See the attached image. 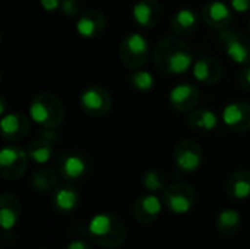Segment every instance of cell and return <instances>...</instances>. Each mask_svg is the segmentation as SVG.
Segmentation results:
<instances>
[{
  "instance_id": "cell-7",
  "label": "cell",
  "mask_w": 250,
  "mask_h": 249,
  "mask_svg": "<svg viewBox=\"0 0 250 249\" xmlns=\"http://www.w3.org/2000/svg\"><path fill=\"white\" fill-rule=\"evenodd\" d=\"M81 109L92 117H101L111 110V97L108 91L100 85H89L79 95Z\"/></svg>"
},
{
  "instance_id": "cell-1",
  "label": "cell",
  "mask_w": 250,
  "mask_h": 249,
  "mask_svg": "<svg viewBox=\"0 0 250 249\" xmlns=\"http://www.w3.org/2000/svg\"><path fill=\"white\" fill-rule=\"evenodd\" d=\"M154 60L160 72L167 75H183L193 65V53L183 40L168 37L157 43Z\"/></svg>"
},
{
  "instance_id": "cell-23",
  "label": "cell",
  "mask_w": 250,
  "mask_h": 249,
  "mask_svg": "<svg viewBox=\"0 0 250 249\" xmlns=\"http://www.w3.org/2000/svg\"><path fill=\"white\" fill-rule=\"evenodd\" d=\"M188 123L195 132H211L218 126V116L209 109H195L188 119Z\"/></svg>"
},
{
  "instance_id": "cell-15",
  "label": "cell",
  "mask_w": 250,
  "mask_h": 249,
  "mask_svg": "<svg viewBox=\"0 0 250 249\" xmlns=\"http://www.w3.org/2000/svg\"><path fill=\"white\" fill-rule=\"evenodd\" d=\"M107 25V19L105 16L100 12V10H86L83 12L76 22V31L82 38L91 40V38H97L103 34V31L105 29Z\"/></svg>"
},
{
  "instance_id": "cell-26",
  "label": "cell",
  "mask_w": 250,
  "mask_h": 249,
  "mask_svg": "<svg viewBox=\"0 0 250 249\" xmlns=\"http://www.w3.org/2000/svg\"><path fill=\"white\" fill-rule=\"evenodd\" d=\"M28 156L29 160L34 161L35 164L44 166L50 161V158L53 157V144L48 138H41L34 141L29 147H28Z\"/></svg>"
},
{
  "instance_id": "cell-28",
  "label": "cell",
  "mask_w": 250,
  "mask_h": 249,
  "mask_svg": "<svg viewBox=\"0 0 250 249\" xmlns=\"http://www.w3.org/2000/svg\"><path fill=\"white\" fill-rule=\"evenodd\" d=\"M129 82L136 91L148 92L154 88L155 79L148 70H136L135 69V72H132L129 76Z\"/></svg>"
},
{
  "instance_id": "cell-12",
  "label": "cell",
  "mask_w": 250,
  "mask_h": 249,
  "mask_svg": "<svg viewBox=\"0 0 250 249\" xmlns=\"http://www.w3.org/2000/svg\"><path fill=\"white\" fill-rule=\"evenodd\" d=\"M29 129V119L22 113L4 114L0 120V134L1 138L7 142H16L23 139L28 135Z\"/></svg>"
},
{
  "instance_id": "cell-27",
  "label": "cell",
  "mask_w": 250,
  "mask_h": 249,
  "mask_svg": "<svg viewBox=\"0 0 250 249\" xmlns=\"http://www.w3.org/2000/svg\"><path fill=\"white\" fill-rule=\"evenodd\" d=\"M142 183L144 188L151 192V194H158V192H164L167 188V181L164 173L158 172V170H149L144 175L142 178Z\"/></svg>"
},
{
  "instance_id": "cell-25",
  "label": "cell",
  "mask_w": 250,
  "mask_h": 249,
  "mask_svg": "<svg viewBox=\"0 0 250 249\" xmlns=\"http://www.w3.org/2000/svg\"><path fill=\"white\" fill-rule=\"evenodd\" d=\"M240 226H242V217L236 210L231 208L223 210L217 217V230L220 235L226 238L234 236L240 230Z\"/></svg>"
},
{
  "instance_id": "cell-18",
  "label": "cell",
  "mask_w": 250,
  "mask_h": 249,
  "mask_svg": "<svg viewBox=\"0 0 250 249\" xmlns=\"http://www.w3.org/2000/svg\"><path fill=\"white\" fill-rule=\"evenodd\" d=\"M132 15L141 28L149 29L158 23L161 18V7L157 0H139L132 9Z\"/></svg>"
},
{
  "instance_id": "cell-14",
  "label": "cell",
  "mask_w": 250,
  "mask_h": 249,
  "mask_svg": "<svg viewBox=\"0 0 250 249\" xmlns=\"http://www.w3.org/2000/svg\"><path fill=\"white\" fill-rule=\"evenodd\" d=\"M224 125L234 132L250 131V104L243 101H236L224 107L223 110Z\"/></svg>"
},
{
  "instance_id": "cell-24",
  "label": "cell",
  "mask_w": 250,
  "mask_h": 249,
  "mask_svg": "<svg viewBox=\"0 0 250 249\" xmlns=\"http://www.w3.org/2000/svg\"><path fill=\"white\" fill-rule=\"evenodd\" d=\"M59 176L51 167H41L31 176V186L38 192H50L59 186Z\"/></svg>"
},
{
  "instance_id": "cell-2",
  "label": "cell",
  "mask_w": 250,
  "mask_h": 249,
  "mask_svg": "<svg viewBox=\"0 0 250 249\" xmlns=\"http://www.w3.org/2000/svg\"><path fill=\"white\" fill-rule=\"evenodd\" d=\"M88 235L95 245L114 249L125 244L126 227L117 216L111 213H100L89 220Z\"/></svg>"
},
{
  "instance_id": "cell-29",
  "label": "cell",
  "mask_w": 250,
  "mask_h": 249,
  "mask_svg": "<svg viewBox=\"0 0 250 249\" xmlns=\"http://www.w3.org/2000/svg\"><path fill=\"white\" fill-rule=\"evenodd\" d=\"M62 13L67 18H75L82 15V1L81 0H62Z\"/></svg>"
},
{
  "instance_id": "cell-30",
  "label": "cell",
  "mask_w": 250,
  "mask_h": 249,
  "mask_svg": "<svg viewBox=\"0 0 250 249\" xmlns=\"http://www.w3.org/2000/svg\"><path fill=\"white\" fill-rule=\"evenodd\" d=\"M230 6L237 13H245L250 10V0H230Z\"/></svg>"
},
{
  "instance_id": "cell-20",
  "label": "cell",
  "mask_w": 250,
  "mask_h": 249,
  "mask_svg": "<svg viewBox=\"0 0 250 249\" xmlns=\"http://www.w3.org/2000/svg\"><path fill=\"white\" fill-rule=\"evenodd\" d=\"M21 217V204L12 194H3L0 197V226L3 233L10 232Z\"/></svg>"
},
{
  "instance_id": "cell-13",
  "label": "cell",
  "mask_w": 250,
  "mask_h": 249,
  "mask_svg": "<svg viewBox=\"0 0 250 249\" xmlns=\"http://www.w3.org/2000/svg\"><path fill=\"white\" fill-rule=\"evenodd\" d=\"M163 205H164L163 200H160L157 195H154V194L142 195L135 201L132 213L138 223L151 225V223L157 222V219L160 217V214L163 211Z\"/></svg>"
},
{
  "instance_id": "cell-31",
  "label": "cell",
  "mask_w": 250,
  "mask_h": 249,
  "mask_svg": "<svg viewBox=\"0 0 250 249\" xmlns=\"http://www.w3.org/2000/svg\"><path fill=\"white\" fill-rule=\"evenodd\" d=\"M239 82H240V87L243 90H246L248 92H250V66L245 68L240 75H239Z\"/></svg>"
},
{
  "instance_id": "cell-10",
  "label": "cell",
  "mask_w": 250,
  "mask_h": 249,
  "mask_svg": "<svg viewBox=\"0 0 250 249\" xmlns=\"http://www.w3.org/2000/svg\"><path fill=\"white\" fill-rule=\"evenodd\" d=\"M57 172L66 182H78L88 172L86 160L76 153H62L57 157Z\"/></svg>"
},
{
  "instance_id": "cell-3",
  "label": "cell",
  "mask_w": 250,
  "mask_h": 249,
  "mask_svg": "<svg viewBox=\"0 0 250 249\" xmlns=\"http://www.w3.org/2000/svg\"><path fill=\"white\" fill-rule=\"evenodd\" d=\"M29 117L44 129H56L64 119L62 101L53 94H38L31 100Z\"/></svg>"
},
{
  "instance_id": "cell-32",
  "label": "cell",
  "mask_w": 250,
  "mask_h": 249,
  "mask_svg": "<svg viewBox=\"0 0 250 249\" xmlns=\"http://www.w3.org/2000/svg\"><path fill=\"white\" fill-rule=\"evenodd\" d=\"M41 6L47 12H54L62 6V0H40Z\"/></svg>"
},
{
  "instance_id": "cell-4",
  "label": "cell",
  "mask_w": 250,
  "mask_h": 249,
  "mask_svg": "<svg viewBox=\"0 0 250 249\" xmlns=\"http://www.w3.org/2000/svg\"><path fill=\"white\" fill-rule=\"evenodd\" d=\"M119 56L126 68L139 69L149 57V44L139 32H130L120 43Z\"/></svg>"
},
{
  "instance_id": "cell-16",
  "label": "cell",
  "mask_w": 250,
  "mask_h": 249,
  "mask_svg": "<svg viewBox=\"0 0 250 249\" xmlns=\"http://www.w3.org/2000/svg\"><path fill=\"white\" fill-rule=\"evenodd\" d=\"M204 22L215 29H226L233 22V9L224 1L215 0L208 3L202 10Z\"/></svg>"
},
{
  "instance_id": "cell-34",
  "label": "cell",
  "mask_w": 250,
  "mask_h": 249,
  "mask_svg": "<svg viewBox=\"0 0 250 249\" xmlns=\"http://www.w3.org/2000/svg\"><path fill=\"white\" fill-rule=\"evenodd\" d=\"M249 32H250V22H249Z\"/></svg>"
},
{
  "instance_id": "cell-11",
  "label": "cell",
  "mask_w": 250,
  "mask_h": 249,
  "mask_svg": "<svg viewBox=\"0 0 250 249\" xmlns=\"http://www.w3.org/2000/svg\"><path fill=\"white\" fill-rule=\"evenodd\" d=\"M170 104L174 110L180 113L193 112L201 100L199 88L193 84H180L176 85L168 94Z\"/></svg>"
},
{
  "instance_id": "cell-8",
  "label": "cell",
  "mask_w": 250,
  "mask_h": 249,
  "mask_svg": "<svg viewBox=\"0 0 250 249\" xmlns=\"http://www.w3.org/2000/svg\"><path fill=\"white\" fill-rule=\"evenodd\" d=\"M173 160L180 172L195 173L196 170L201 169L204 161L202 147L193 139H183L176 145Z\"/></svg>"
},
{
  "instance_id": "cell-9",
  "label": "cell",
  "mask_w": 250,
  "mask_h": 249,
  "mask_svg": "<svg viewBox=\"0 0 250 249\" xmlns=\"http://www.w3.org/2000/svg\"><path fill=\"white\" fill-rule=\"evenodd\" d=\"M220 40L226 54L237 65H250V37L230 29H221Z\"/></svg>"
},
{
  "instance_id": "cell-33",
  "label": "cell",
  "mask_w": 250,
  "mask_h": 249,
  "mask_svg": "<svg viewBox=\"0 0 250 249\" xmlns=\"http://www.w3.org/2000/svg\"><path fill=\"white\" fill-rule=\"evenodd\" d=\"M64 249H92V248H91L89 242H86V241H83V239H75V241L69 242Z\"/></svg>"
},
{
  "instance_id": "cell-17",
  "label": "cell",
  "mask_w": 250,
  "mask_h": 249,
  "mask_svg": "<svg viewBox=\"0 0 250 249\" xmlns=\"http://www.w3.org/2000/svg\"><path fill=\"white\" fill-rule=\"evenodd\" d=\"M223 65L215 57H201L193 63V76L205 85H215L223 78Z\"/></svg>"
},
{
  "instance_id": "cell-22",
  "label": "cell",
  "mask_w": 250,
  "mask_h": 249,
  "mask_svg": "<svg viewBox=\"0 0 250 249\" xmlns=\"http://www.w3.org/2000/svg\"><path fill=\"white\" fill-rule=\"evenodd\" d=\"M226 192L230 198L234 200H248L250 198V172L239 170L234 172L226 183Z\"/></svg>"
},
{
  "instance_id": "cell-21",
  "label": "cell",
  "mask_w": 250,
  "mask_h": 249,
  "mask_svg": "<svg viewBox=\"0 0 250 249\" xmlns=\"http://www.w3.org/2000/svg\"><path fill=\"white\" fill-rule=\"evenodd\" d=\"M198 23H199L198 13L189 7H183L177 10L171 18V28L180 37L190 35L198 28Z\"/></svg>"
},
{
  "instance_id": "cell-19",
  "label": "cell",
  "mask_w": 250,
  "mask_h": 249,
  "mask_svg": "<svg viewBox=\"0 0 250 249\" xmlns=\"http://www.w3.org/2000/svg\"><path fill=\"white\" fill-rule=\"evenodd\" d=\"M53 207L59 211V213H72L78 208L79 203H81V195L79 191L67 183V185H60L54 189L53 192V198H51Z\"/></svg>"
},
{
  "instance_id": "cell-6",
  "label": "cell",
  "mask_w": 250,
  "mask_h": 249,
  "mask_svg": "<svg viewBox=\"0 0 250 249\" xmlns=\"http://www.w3.org/2000/svg\"><path fill=\"white\" fill-rule=\"evenodd\" d=\"M196 201L195 189L185 182H176L166 188L163 192L164 207L173 214H186L192 210Z\"/></svg>"
},
{
  "instance_id": "cell-5",
  "label": "cell",
  "mask_w": 250,
  "mask_h": 249,
  "mask_svg": "<svg viewBox=\"0 0 250 249\" xmlns=\"http://www.w3.org/2000/svg\"><path fill=\"white\" fill-rule=\"evenodd\" d=\"M28 151L19 145H6L0 150V175L6 181H18L28 169Z\"/></svg>"
}]
</instances>
